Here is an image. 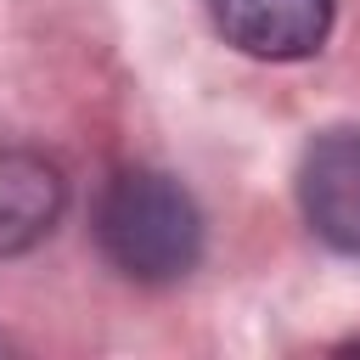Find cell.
Here are the masks:
<instances>
[{
    "instance_id": "4",
    "label": "cell",
    "mask_w": 360,
    "mask_h": 360,
    "mask_svg": "<svg viewBox=\"0 0 360 360\" xmlns=\"http://www.w3.org/2000/svg\"><path fill=\"white\" fill-rule=\"evenodd\" d=\"M68 186L39 152H0V259L28 253L62 219Z\"/></svg>"
},
{
    "instance_id": "1",
    "label": "cell",
    "mask_w": 360,
    "mask_h": 360,
    "mask_svg": "<svg viewBox=\"0 0 360 360\" xmlns=\"http://www.w3.org/2000/svg\"><path fill=\"white\" fill-rule=\"evenodd\" d=\"M96 242L129 281H174L202 253V214L158 169H124L96 202Z\"/></svg>"
},
{
    "instance_id": "3",
    "label": "cell",
    "mask_w": 360,
    "mask_h": 360,
    "mask_svg": "<svg viewBox=\"0 0 360 360\" xmlns=\"http://www.w3.org/2000/svg\"><path fill=\"white\" fill-rule=\"evenodd\" d=\"M208 17L225 45L264 62H298L321 51L332 28V0H208Z\"/></svg>"
},
{
    "instance_id": "2",
    "label": "cell",
    "mask_w": 360,
    "mask_h": 360,
    "mask_svg": "<svg viewBox=\"0 0 360 360\" xmlns=\"http://www.w3.org/2000/svg\"><path fill=\"white\" fill-rule=\"evenodd\" d=\"M298 202L321 242L360 253V129H326L298 163Z\"/></svg>"
}]
</instances>
